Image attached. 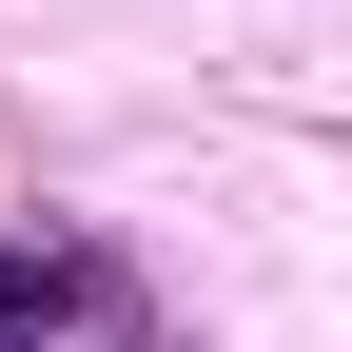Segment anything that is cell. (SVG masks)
<instances>
[{
    "label": "cell",
    "mask_w": 352,
    "mask_h": 352,
    "mask_svg": "<svg viewBox=\"0 0 352 352\" xmlns=\"http://www.w3.org/2000/svg\"><path fill=\"white\" fill-rule=\"evenodd\" d=\"M78 314H98V254H78V235H0V352H39Z\"/></svg>",
    "instance_id": "1"
}]
</instances>
